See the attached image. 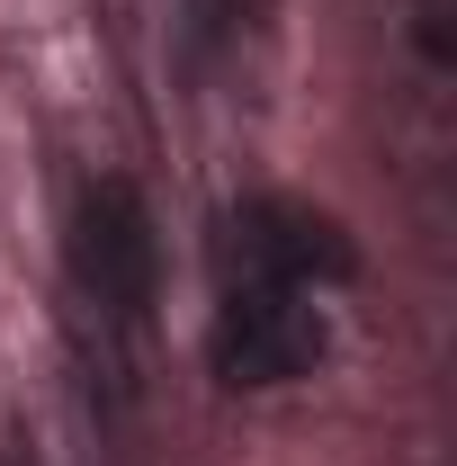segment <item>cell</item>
<instances>
[{"instance_id": "1", "label": "cell", "mask_w": 457, "mask_h": 466, "mask_svg": "<svg viewBox=\"0 0 457 466\" xmlns=\"http://www.w3.org/2000/svg\"><path fill=\"white\" fill-rule=\"evenodd\" d=\"M225 260L242 269V288H341L359 269L350 233L296 198H242L225 216Z\"/></svg>"}, {"instance_id": "2", "label": "cell", "mask_w": 457, "mask_h": 466, "mask_svg": "<svg viewBox=\"0 0 457 466\" xmlns=\"http://www.w3.org/2000/svg\"><path fill=\"white\" fill-rule=\"evenodd\" d=\"M207 359L225 386H296L314 359H323V314L305 305V288H233L216 332H207Z\"/></svg>"}, {"instance_id": "3", "label": "cell", "mask_w": 457, "mask_h": 466, "mask_svg": "<svg viewBox=\"0 0 457 466\" xmlns=\"http://www.w3.org/2000/svg\"><path fill=\"white\" fill-rule=\"evenodd\" d=\"M72 279L81 296H99L117 314H144L153 305V279H162V242H153V216L126 179H90L81 207H72Z\"/></svg>"}]
</instances>
